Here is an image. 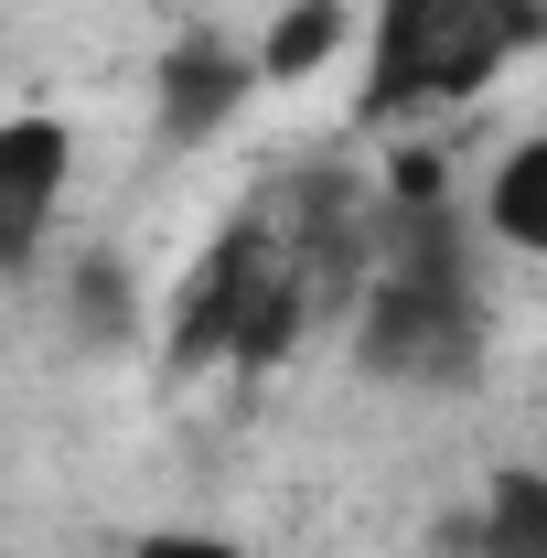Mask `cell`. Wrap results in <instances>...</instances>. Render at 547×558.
Wrapping results in <instances>:
<instances>
[{"label": "cell", "instance_id": "277c9868", "mask_svg": "<svg viewBox=\"0 0 547 558\" xmlns=\"http://www.w3.org/2000/svg\"><path fill=\"white\" fill-rule=\"evenodd\" d=\"M258 86H269V75H258V44H236V33H215V22H183V33L161 44V75H150V140H161V150H205Z\"/></svg>", "mask_w": 547, "mask_h": 558}, {"label": "cell", "instance_id": "52a82bcc", "mask_svg": "<svg viewBox=\"0 0 547 558\" xmlns=\"http://www.w3.org/2000/svg\"><path fill=\"white\" fill-rule=\"evenodd\" d=\"M473 226L494 236V247H515V258H547V130H537V140H515V150L483 172Z\"/></svg>", "mask_w": 547, "mask_h": 558}, {"label": "cell", "instance_id": "ba28073f", "mask_svg": "<svg viewBox=\"0 0 547 558\" xmlns=\"http://www.w3.org/2000/svg\"><path fill=\"white\" fill-rule=\"evenodd\" d=\"M65 333L86 354H130L139 344V279H130L119 247H86V258L65 269Z\"/></svg>", "mask_w": 547, "mask_h": 558}, {"label": "cell", "instance_id": "30bf717a", "mask_svg": "<svg viewBox=\"0 0 547 558\" xmlns=\"http://www.w3.org/2000/svg\"><path fill=\"white\" fill-rule=\"evenodd\" d=\"M312 312H323V279L301 269V258H279L269 290H258V312H247V333H236V365H247V376H269L279 354L312 333Z\"/></svg>", "mask_w": 547, "mask_h": 558}, {"label": "cell", "instance_id": "8992f818", "mask_svg": "<svg viewBox=\"0 0 547 558\" xmlns=\"http://www.w3.org/2000/svg\"><path fill=\"white\" fill-rule=\"evenodd\" d=\"M451 548L462 558H547V473L537 462H505L483 484V505L451 526Z\"/></svg>", "mask_w": 547, "mask_h": 558}, {"label": "cell", "instance_id": "7a4b0ae2", "mask_svg": "<svg viewBox=\"0 0 547 558\" xmlns=\"http://www.w3.org/2000/svg\"><path fill=\"white\" fill-rule=\"evenodd\" d=\"M494 312L473 269H365L354 290V376L398 398H473Z\"/></svg>", "mask_w": 547, "mask_h": 558}, {"label": "cell", "instance_id": "6da1fadb", "mask_svg": "<svg viewBox=\"0 0 547 558\" xmlns=\"http://www.w3.org/2000/svg\"><path fill=\"white\" fill-rule=\"evenodd\" d=\"M515 54H547V0H376L354 119L398 130V119H429V108H462Z\"/></svg>", "mask_w": 547, "mask_h": 558}, {"label": "cell", "instance_id": "3957f363", "mask_svg": "<svg viewBox=\"0 0 547 558\" xmlns=\"http://www.w3.org/2000/svg\"><path fill=\"white\" fill-rule=\"evenodd\" d=\"M269 269H279V215L269 205L226 215V226L205 236V258L183 269L172 323H161V376H172V387L205 376V365H236V333H247V312H258Z\"/></svg>", "mask_w": 547, "mask_h": 558}, {"label": "cell", "instance_id": "5b68a950", "mask_svg": "<svg viewBox=\"0 0 547 558\" xmlns=\"http://www.w3.org/2000/svg\"><path fill=\"white\" fill-rule=\"evenodd\" d=\"M65 183H75V130L54 119V108L0 119V258H11V269H33V258H44Z\"/></svg>", "mask_w": 547, "mask_h": 558}, {"label": "cell", "instance_id": "8fae6325", "mask_svg": "<svg viewBox=\"0 0 547 558\" xmlns=\"http://www.w3.org/2000/svg\"><path fill=\"white\" fill-rule=\"evenodd\" d=\"M130 558H247L236 537H215V526H150Z\"/></svg>", "mask_w": 547, "mask_h": 558}, {"label": "cell", "instance_id": "9c48e42d", "mask_svg": "<svg viewBox=\"0 0 547 558\" xmlns=\"http://www.w3.org/2000/svg\"><path fill=\"white\" fill-rule=\"evenodd\" d=\"M343 33H354L343 0H279V22H258V75L269 86H312L343 54Z\"/></svg>", "mask_w": 547, "mask_h": 558}]
</instances>
